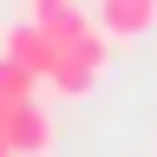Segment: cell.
<instances>
[{
  "label": "cell",
  "mask_w": 157,
  "mask_h": 157,
  "mask_svg": "<svg viewBox=\"0 0 157 157\" xmlns=\"http://www.w3.org/2000/svg\"><path fill=\"white\" fill-rule=\"evenodd\" d=\"M0 111H7V98H0Z\"/></svg>",
  "instance_id": "cell-8"
},
{
  "label": "cell",
  "mask_w": 157,
  "mask_h": 157,
  "mask_svg": "<svg viewBox=\"0 0 157 157\" xmlns=\"http://www.w3.org/2000/svg\"><path fill=\"white\" fill-rule=\"evenodd\" d=\"M26 20H33V26H46L52 39H72L78 26H85V13H78L72 0H26Z\"/></svg>",
  "instance_id": "cell-4"
},
{
  "label": "cell",
  "mask_w": 157,
  "mask_h": 157,
  "mask_svg": "<svg viewBox=\"0 0 157 157\" xmlns=\"http://www.w3.org/2000/svg\"><path fill=\"white\" fill-rule=\"evenodd\" d=\"M46 78L59 85V98H85V92H92V78H98V66H92V59H78L72 46H59V66H52Z\"/></svg>",
  "instance_id": "cell-5"
},
{
  "label": "cell",
  "mask_w": 157,
  "mask_h": 157,
  "mask_svg": "<svg viewBox=\"0 0 157 157\" xmlns=\"http://www.w3.org/2000/svg\"><path fill=\"white\" fill-rule=\"evenodd\" d=\"M98 33L118 39V46L157 33V0H98Z\"/></svg>",
  "instance_id": "cell-2"
},
{
  "label": "cell",
  "mask_w": 157,
  "mask_h": 157,
  "mask_svg": "<svg viewBox=\"0 0 157 157\" xmlns=\"http://www.w3.org/2000/svg\"><path fill=\"white\" fill-rule=\"evenodd\" d=\"M0 131H7V157H39L52 144V118L33 105V98H13L7 118H0Z\"/></svg>",
  "instance_id": "cell-1"
},
{
  "label": "cell",
  "mask_w": 157,
  "mask_h": 157,
  "mask_svg": "<svg viewBox=\"0 0 157 157\" xmlns=\"http://www.w3.org/2000/svg\"><path fill=\"white\" fill-rule=\"evenodd\" d=\"M0 118H7V111H0ZM0 157H7V131H0Z\"/></svg>",
  "instance_id": "cell-7"
},
{
  "label": "cell",
  "mask_w": 157,
  "mask_h": 157,
  "mask_svg": "<svg viewBox=\"0 0 157 157\" xmlns=\"http://www.w3.org/2000/svg\"><path fill=\"white\" fill-rule=\"evenodd\" d=\"M0 52H13L20 66H26V72H39V78H46V72L59 66V39H52L46 26H33V20H26V26H7Z\"/></svg>",
  "instance_id": "cell-3"
},
{
  "label": "cell",
  "mask_w": 157,
  "mask_h": 157,
  "mask_svg": "<svg viewBox=\"0 0 157 157\" xmlns=\"http://www.w3.org/2000/svg\"><path fill=\"white\" fill-rule=\"evenodd\" d=\"M33 85H39V72H26L13 52H0V98H7V105L13 98H33Z\"/></svg>",
  "instance_id": "cell-6"
}]
</instances>
